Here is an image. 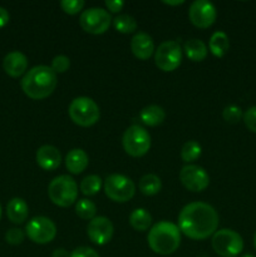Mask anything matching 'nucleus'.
<instances>
[{
    "mask_svg": "<svg viewBox=\"0 0 256 257\" xmlns=\"http://www.w3.org/2000/svg\"><path fill=\"white\" fill-rule=\"evenodd\" d=\"M218 215L206 202H191L178 215V228L191 240L202 241L212 236L218 227Z\"/></svg>",
    "mask_w": 256,
    "mask_h": 257,
    "instance_id": "1",
    "label": "nucleus"
},
{
    "mask_svg": "<svg viewBox=\"0 0 256 257\" xmlns=\"http://www.w3.org/2000/svg\"><path fill=\"white\" fill-rule=\"evenodd\" d=\"M58 84L57 74L48 65H37L28 70L20 85L25 95L34 100L45 99L55 90Z\"/></svg>",
    "mask_w": 256,
    "mask_h": 257,
    "instance_id": "2",
    "label": "nucleus"
},
{
    "mask_svg": "<svg viewBox=\"0 0 256 257\" xmlns=\"http://www.w3.org/2000/svg\"><path fill=\"white\" fill-rule=\"evenodd\" d=\"M151 250L158 255H172L181 245V231L170 221H160L151 227L147 236Z\"/></svg>",
    "mask_w": 256,
    "mask_h": 257,
    "instance_id": "3",
    "label": "nucleus"
},
{
    "mask_svg": "<svg viewBox=\"0 0 256 257\" xmlns=\"http://www.w3.org/2000/svg\"><path fill=\"white\" fill-rule=\"evenodd\" d=\"M48 196L55 206L69 207L78 198V185L72 176L60 175L48 186Z\"/></svg>",
    "mask_w": 256,
    "mask_h": 257,
    "instance_id": "4",
    "label": "nucleus"
},
{
    "mask_svg": "<svg viewBox=\"0 0 256 257\" xmlns=\"http://www.w3.org/2000/svg\"><path fill=\"white\" fill-rule=\"evenodd\" d=\"M70 119L79 127H92L99 120L100 110L97 103L89 97H78L69 104Z\"/></svg>",
    "mask_w": 256,
    "mask_h": 257,
    "instance_id": "5",
    "label": "nucleus"
},
{
    "mask_svg": "<svg viewBox=\"0 0 256 257\" xmlns=\"http://www.w3.org/2000/svg\"><path fill=\"white\" fill-rule=\"evenodd\" d=\"M213 251L221 257H236L243 250V240L240 233L230 228L216 231L211 240Z\"/></svg>",
    "mask_w": 256,
    "mask_h": 257,
    "instance_id": "6",
    "label": "nucleus"
},
{
    "mask_svg": "<svg viewBox=\"0 0 256 257\" xmlns=\"http://www.w3.org/2000/svg\"><path fill=\"white\" fill-rule=\"evenodd\" d=\"M122 145L131 157H143L151 148V136L143 127L133 124L123 133Z\"/></svg>",
    "mask_w": 256,
    "mask_h": 257,
    "instance_id": "7",
    "label": "nucleus"
},
{
    "mask_svg": "<svg viewBox=\"0 0 256 257\" xmlns=\"http://www.w3.org/2000/svg\"><path fill=\"white\" fill-rule=\"evenodd\" d=\"M104 193L113 202L124 203L135 196L136 185L127 176L113 173L104 180Z\"/></svg>",
    "mask_w": 256,
    "mask_h": 257,
    "instance_id": "8",
    "label": "nucleus"
},
{
    "mask_svg": "<svg viewBox=\"0 0 256 257\" xmlns=\"http://www.w3.org/2000/svg\"><path fill=\"white\" fill-rule=\"evenodd\" d=\"M182 62V48L176 40H167L155 50V64L162 72H173Z\"/></svg>",
    "mask_w": 256,
    "mask_h": 257,
    "instance_id": "9",
    "label": "nucleus"
},
{
    "mask_svg": "<svg viewBox=\"0 0 256 257\" xmlns=\"http://www.w3.org/2000/svg\"><path fill=\"white\" fill-rule=\"evenodd\" d=\"M112 15L103 8H89L79 18V24L84 32L93 35L103 34L112 24Z\"/></svg>",
    "mask_w": 256,
    "mask_h": 257,
    "instance_id": "10",
    "label": "nucleus"
},
{
    "mask_svg": "<svg viewBox=\"0 0 256 257\" xmlns=\"http://www.w3.org/2000/svg\"><path fill=\"white\" fill-rule=\"evenodd\" d=\"M25 233L28 237L38 245H45L52 242L57 236V226L50 218L38 216L32 218L25 226Z\"/></svg>",
    "mask_w": 256,
    "mask_h": 257,
    "instance_id": "11",
    "label": "nucleus"
},
{
    "mask_svg": "<svg viewBox=\"0 0 256 257\" xmlns=\"http://www.w3.org/2000/svg\"><path fill=\"white\" fill-rule=\"evenodd\" d=\"M217 12L215 5L207 0H196L188 9V18L196 28L207 29L216 22Z\"/></svg>",
    "mask_w": 256,
    "mask_h": 257,
    "instance_id": "12",
    "label": "nucleus"
},
{
    "mask_svg": "<svg viewBox=\"0 0 256 257\" xmlns=\"http://www.w3.org/2000/svg\"><path fill=\"white\" fill-rule=\"evenodd\" d=\"M180 181L186 190L202 192L210 185V177L201 166L187 165L180 171Z\"/></svg>",
    "mask_w": 256,
    "mask_h": 257,
    "instance_id": "13",
    "label": "nucleus"
},
{
    "mask_svg": "<svg viewBox=\"0 0 256 257\" xmlns=\"http://www.w3.org/2000/svg\"><path fill=\"white\" fill-rule=\"evenodd\" d=\"M113 232H114V228H113L112 222L109 218L104 216H95L87 226L88 237L98 246L107 245L112 240Z\"/></svg>",
    "mask_w": 256,
    "mask_h": 257,
    "instance_id": "14",
    "label": "nucleus"
},
{
    "mask_svg": "<svg viewBox=\"0 0 256 257\" xmlns=\"http://www.w3.org/2000/svg\"><path fill=\"white\" fill-rule=\"evenodd\" d=\"M35 160H37L38 166L44 171H54L62 163V155L57 147L45 145L37 151Z\"/></svg>",
    "mask_w": 256,
    "mask_h": 257,
    "instance_id": "15",
    "label": "nucleus"
},
{
    "mask_svg": "<svg viewBox=\"0 0 256 257\" xmlns=\"http://www.w3.org/2000/svg\"><path fill=\"white\" fill-rule=\"evenodd\" d=\"M131 50L133 55L140 60H147L155 53V43L147 33H137L131 40Z\"/></svg>",
    "mask_w": 256,
    "mask_h": 257,
    "instance_id": "16",
    "label": "nucleus"
},
{
    "mask_svg": "<svg viewBox=\"0 0 256 257\" xmlns=\"http://www.w3.org/2000/svg\"><path fill=\"white\" fill-rule=\"evenodd\" d=\"M3 68H4L5 73L10 75L12 78H19L23 74H25L28 69V58L22 52H14L8 53L3 60Z\"/></svg>",
    "mask_w": 256,
    "mask_h": 257,
    "instance_id": "17",
    "label": "nucleus"
},
{
    "mask_svg": "<svg viewBox=\"0 0 256 257\" xmlns=\"http://www.w3.org/2000/svg\"><path fill=\"white\" fill-rule=\"evenodd\" d=\"M88 163H89L88 155L80 148L69 151L65 157V167L72 175H80L88 167Z\"/></svg>",
    "mask_w": 256,
    "mask_h": 257,
    "instance_id": "18",
    "label": "nucleus"
},
{
    "mask_svg": "<svg viewBox=\"0 0 256 257\" xmlns=\"http://www.w3.org/2000/svg\"><path fill=\"white\" fill-rule=\"evenodd\" d=\"M28 215H29V207L23 198L14 197L8 202L7 216L13 223L20 225L27 220Z\"/></svg>",
    "mask_w": 256,
    "mask_h": 257,
    "instance_id": "19",
    "label": "nucleus"
},
{
    "mask_svg": "<svg viewBox=\"0 0 256 257\" xmlns=\"http://www.w3.org/2000/svg\"><path fill=\"white\" fill-rule=\"evenodd\" d=\"M166 118V112L162 107L157 104H151L143 108L140 113L141 122L148 127H157L163 123Z\"/></svg>",
    "mask_w": 256,
    "mask_h": 257,
    "instance_id": "20",
    "label": "nucleus"
},
{
    "mask_svg": "<svg viewBox=\"0 0 256 257\" xmlns=\"http://www.w3.org/2000/svg\"><path fill=\"white\" fill-rule=\"evenodd\" d=\"M186 57L192 62H202L207 57V47L200 39H190L183 45Z\"/></svg>",
    "mask_w": 256,
    "mask_h": 257,
    "instance_id": "21",
    "label": "nucleus"
},
{
    "mask_svg": "<svg viewBox=\"0 0 256 257\" xmlns=\"http://www.w3.org/2000/svg\"><path fill=\"white\" fill-rule=\"evenodd\" d=\"M208 49L212 55L217 58H222L230 49V40L226 33L215 32L210 38L208 42Z\"/></svg>",
    "mask_w": 256,
    "mask_h": 257,
    "instance_id": "22",
    "label": "nucleus"
},
{
    "mask_svg": "<svg viewBox=\"0 0 256 257\" xmlns=\"http://www.w3.org/2000/svg\"><path fill=\"white\" fill-rule=\"evenodd\" d=\"M130 223L136 231H147L152 225V216L145 208H136L130 215Z\"/></svg>",
    "mask_w": 256,
    "mask_h": 257,
    "instance_id": "23",
    "label": "nucleus"
},
{
    "mask_svg": "<svg viewBox=\"0 0 256 257\" xmlns=\"http://www.w3.org/2000/svg\"><path fill=\"white\" fill-rule=\"evenodd\" d=\"M138 188L145 196H155L162 190V182H161V178L158 176L148 173L141 178Z\"/></svg>",
    "mask_w": 256,
    "mask_h": 257,
    "instance_id": "24",
    "label": "nucleus"
},
{
    "mask_svg": "<svg viewBox=\"0 0 256 257\" xmlns=\"http://www.w3.org/2000/svg\"><path fill=\"white\" fill-rule=\"evenodd\" d=\"M113 27L117 32L122 34H131L137 30V22L133 17L128 14H120L113 19Z\"/></svg>",
    "mask_w": 256,
    "mask_h": 257,
    "instance_id": "25",
    "label": "nucleus"
},
{
    "mask_svg": "<svg viewBox=\"0 0 256 257\" xmlns=\"http://www.w3.org/2000/svg\"><path fill=\"white\" fill-rule=\"evenodd\" d=\"M80 191L84 196H94L102 188V178L97 175H89L80 182Z\"/></svg>",
    "mask_w": 256,
    "mask_h": 257,
    "instance_id": "26",
    "label": "nucleus"
},
{
    "mask_svg": "<svg viewBox=\"0 0 256 257\" xmlns=\"http://www.w3.org/2000/svg\"><path fill=\"white\" fill-rule=\"evenodd\" d=\"M75 213L82 220H93L97 213V206L92 202V201L87 200V198H82L75 205Z\"/></svg>",
    "mask_w": 256,
    "mask_h": 257,
    "instance_id": "27",
    "label": "nucleus"
},
{
    "mask_svg": "<svg viewBox=\"0 0 256 257\" xmlns=\"http://www.w3.org/2000/svg\"><path fill=\"white\" fill-rule=\"evenodd\" d=\"M201 152H202V148H201L200 143L196 141H188L181 148V158L186 163L193 162L200 158Z\"/></svg>",
    "mask_w": 256,
    "mask_h": 257,
    "instance_id": "28",
    "label": "nucleus"
},
{
    "mask_svg": "<svg viewBox=\"0 0 256 257\" xmlns=\"http://www.w3.org/2000/svg\"><path fill=\"white\" fill-rule=\"evenodd\" d=\"M222 118L225 119V122L230 123V124H237L243 118L242 109L235 104L227 105V107L223 108Z\"/></svg>",
    "mask_w": 256,
    "mask_h": 257,
    "instance_id": "29",
    "label": "nucleus"
},
{
    "mask_svg": "<svg viewBox=\"0 0 256 257\" xmlns=\"http://www.w3.org/2000/svg\"><path fill=\"white\" fill-rule=\"evenodd\" d=\"M85 3L83 0H62L60 2V8L65 14L75 15L80 13L84 8Z\"/></svg>",
    "mask_w": 256,
    "mask_h": 257,
    "instance_id": "30",
    "label": "nucleus"
},
{
    "mask_svg": "<svg viewBox=\"0 0 256 257\" xmlns=\"http://www.w3.org/2000/svg\"><path fill=\"white\" fill-rule=\"evenodd\" d=\"M70 67V60L67 55H57V57L53 58L52 64H50V68L53 69V72L55 74H59V73H65Z\"/></svg>",
    "mask_w": 256,
    "mask_h": 257,
    "instance_id": "31",
    "label": "nucleus"
},
{
    "mask_svg": "<svg viewBox=\"0 0 256 257\" xmlns=\"http://www.w3.org/2000/svg\"><path fill=\"white\" fill-rule=\"evenodd\" d=\"M25 233L24 231L20 230V228H9L5 233V241H7L9 245H20V243L24 241Z\"/></svg>",
    "mask_w": 256,
    "mask_h": 257,
    "instance_id": "32",
    "label": "nucleus"
},
{
    "mask_svg": "<svg viewBox=\"0 0 256 257\" xmlns=\"http://www.w3.org/2000/svg\"><path fill=\"white\" fill-rule=\"evenodd\" d=\"M243 123L250 132L256 133V105L250 107L243 113Z\"/></svg>",
    "mask_w": 256,
    "mask_h": 257,
    "instance_id": "33",
    "label": "nucleus"
},
{
    "mask_svg": "<svg viewBox=\"0 0 256 257\" xmlns=\"http://www.w3.org/2000/svg\"><path fill=\"white\" fill-rule=\"evenodd\" d=\"M70 257H100L98 255L97 251L92 247H87V246H80V247L74 248L70 253Z\"/></svg>",
    "mask_w": 256,
    "mask_h": 257,
    "instance_id": "34",
    "label": "nucleus"
},
{
    "mask_svg": "<svg viewBox=\"0 0 256 257\" xmlns=\"http://www.w3.org/2000/svg\"><path fill=\"white\" fill-rule=\"evenodd\" d=\"M105 7L110 13H119L124 7V2H122V0H107Z\"/></svg>",
    "mask_w": 256,
    "mask_h": 257,
    "instance_id": "35",
    "label": "nucleus"
},
{
    "mask_svg": "<svg viewBox=\"0 0 256 257\" xmlns=\"http://www.w3.org/2000/svg\"><path fill=\"white\" fill-rule=\"evenodd\" d=\"M9 13H8V10L5 9V8L0 7V28L5 27V25L9 23Z\"/></svg>",
    "mask_w": 256,
    "mask_h": 257,
    "instance_id": "36",
    "label": "nucleus"
},
{
    "mask_svg": "<svg viewBox=\"0 0 256 257\" xmlns=\"http://www.w3.org/2000/svg\"><path fill=\"white\" fill-rule=\"evenodd\" d=\"M52 257H70V253L65 248H55L53 251Z\"/></svg>",
    "mask_w": 256,
    "mask_h": 257,
    "instance_id": "37",
    "label": "nucleus"
},
{
    "mask_svg": "<svg viewBox=\"0 0 256 257\" xmlns=\"http://www.w3.org/2000/svg\"><path fill=\"white\" fill-rule=\"evenodd\" d=\"M163 4L171 5V7H176V5L185 4V2H183V0H175V2H172V0H163Z\"/></svg>",
    "mask_w": 256,
    "mask_h": 257,
    "instance_id": "38",
    "label": "nucleus"
},
{
    "mask_svg": "<svg viewBox=\"0 0 256 257\" xmlns=\"http://www.w3.org/2000/svg\"><path fill=\"white\" fill-rule=\"evenodd\" d=\"M253 247H255V250H256V233H255V236H253Z\"/></svg>",
    "mask_w": 256,
    "mask_h": 257,
    "instance_id": "39",
    "label": "nucleus"
},
{
    "mask_svg": "<svg viewBox=\"0 0 256 257\" xmlns=\"http://www.w3.org/2000/svg\"><path fill=\"white\" fill-rule=\"evenodd\" d=\"M241 257H255L253 255H251V253H245V255L243 256H241Z\"/></svg>",
    "mask_w": 256,
    "mask_h": 257,
    "instance_id": "40",
    "label": "nucleus"
},
{
    "mask_svg": "<svg viewBox=\"0 0 256 257\" xmlns=\"http://www.w3.org/2000/svg\"><path fill=\"white\" fill-rule=\"evenodd\" d=\"M2 213H3V211H2V205H0V218H2Z\"/></svg>",
    "mask_w": 256,
    "mask_h": 257,
    "instance_id": "41",
    "label": "nucleus"
}]
</instances>
